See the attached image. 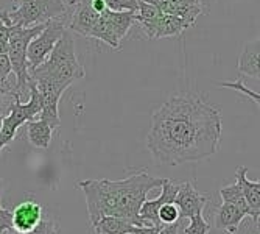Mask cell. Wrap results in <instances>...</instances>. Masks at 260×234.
I'll return each mask as SVG.
<instances>
[{"instance_id": "obj_1", "label": "cell", "mask_w": 260, "mask_h": 234, "mask_svg": "<svg viewBox=\"0 0 260 234\" xmlns=\"http://www.w3.org/2000/svg\"><path fill=\"white\" fill-rule=\"evenodd\" d=\"M221 128V114L214 105L179 92L153 114L147 147L164 166L201 161L220 150Z\"/></svg>"}, {"instance_id": "obj_2", "label": "cell", "mask_w": 260, "mask_h": 234, "mask_svg": "<svg viewBox=\"0 0 260 234\" xmlns=\"http://www.w3.org/2000/svg\"><path fill=\"white\" fill-rule=\"evenodd\" d=\"M165 178H154L144 172L133 173L123 180H84L77 187L83 191L87 203L89 222L93 225L102 217H122L136 226H148L139 217V209L150 191L162 186Z\"/></svg>"}, {"instance_id": "obj_3", "label": "cell", "mask_w": 260, "mask_h": 234, "mask_svg": "<svg viewBox=\"0 0 260 234\" xmlns=\"http://www.w3.org/2000/svg\"><path fill=\"white\" fill-rule=\"evenodd\" d=\"M84 69L75 55L74 36L66 30L47 60L30 74V80L53 83L66 91L74 81L84 78Z\"/></svg>"}, {"instance_id": "obj_4", "label": "cell", "mask_w": 260, "mask_h": 234, "mask_svg": "<svg viewBox=\"0 0 260 234\" xmlns=\"http://www.w3.org/2000/svg\"><path fill=\"white\" fill-rule=\"evenodd\" d=\"M27 87L30 91V102L22 103L20 97H14V103L10 106V114L4 117L2 128H0V155H2V150L14 139L17 130L23 124L39 119V114L42 111L41 94L30 78Z\"/></svg>"}, {"instance_id": "obj_5", "label": "cell", "mask_w": 260, "mask_h": 234, "mask_svg": "<svg viewBox=\"0 0 260 234\" xmlns=\"http://www.w3.org/2000/svg\"><path fill=\"white\" fill-rule=\"evenodd\" d=\"M47 25V22L39 23L35 27L22 28L16 27L8 39V58L11 63V70L16 74V94L20 97L22 92L25 91L30 74H28V63H27V50L28 44L33 38H36Z\"/></svg>"}, {"instance_id": "obj_6", "label": "cell", "mask_w": 260, "mask_h": 234, "mask_svg": "<svg viewBox=\"0 0 260 234\" xmlns=\"http://www.w3.org/2000/svg\"><path fill=\"white\" fill-rule=\"evenodd\" d=\"M66 10L64 0H20L13 11H7V16L13 25L28 28L56 19Z\"/></svg>"}, {"instance_id": "obj_7", "label": "cell", "mask_w": 260, "mask_h": 234, "mask_svg": "<svg viewBox=\"0 0 260 234\" xmlns=\"http://www.w3.org/2000/svg\"><path fill=\"white\" fill-rule=\"evenodd\" d=\"M66 32V25L61 20H49L47 22L45 28L31 39L28 44V50H27V63H28V74H31L33 70L41 66L47 56L50 55L53 50V47L56 42L61 39V36Z\"/></svg>"}, {"instance_id": "obj_8", "label": "cell", "mask_w": 260, "mask_h": 234, "mask_svg": "<svg viewBox=\"0 0 260 234\" xmlns=\"http://www.w3.org/2000/svg\"><path fill=\"white\" fill-rule=\"evenodd\" d=\"M44 220V208L35 200H25L11 211V229L14 234H30Z\"/></svg>"}, {"instance_id": "obj_9", "label": "cell", "mask_w": 260, "mask_h": 234, "mask_svg": "<svg viewBox=\"0 0 260 234\" xmlns=\"http://www.w3.org/2000/svg\"><path fill=\"white\" fill-rule=\"evenodd\" d=\"M160 194L154 200H145L142 203L139 209V217L144 220L148 226H162V223L157 219V211L167 203H175L178 189H179V183H175L172 180H167L162 183L160 186Z\"/></svg>"}, {"instance_id": "obj_10", "label": "cell", "mask_w": 260, "mask_h": 234, "mask_svg": "<svg viewBox=\"0 0 260 234\" xmlns=\"http://www.w3.org/2000/svg\"><path fill=\"white\" fill-rule=\"evenodd\" d=\"M207 200V195L200 194L190 181L179 184V189L175 198V204L179 209V220L192 219L198 214H203V209L206 208Z\"/></svg>"}, {"instance_id": "obj_11", "label": "cell", "mask_w": 260, "mask_h": 234, "mask_svg": "<svg viewBox=\"0 0 260 234\" xmlns=\"http://www.w3.org/2000/svg\"><path fill=\"white\" fill-rule=\"evenodd\" d=\"M136 22L140 23L142 30L145 32V35L150 39L176 36L188 28L182 19L176 16H170V14H162L157 19H151V20H136Z\"/></svg>"}, {"instance_id": "obj_12", "label": "cell", "mask_w": 260, "mask_h": 234, "mask_svg": "<svg viewBox=\"0 0 260 234\" xmlns=\"http://www.w3.org/2000/svg\"><path fill=\"white\" fill-rule=\"evenodd\" d=\"M69 4L75 5L72 22H70V30L89 38V33L97 23L100 14L92 10L90 0H69Z\"/></svg>"}, {"instance_id": "obj_13", "label": "cell", "mask_w": 260, "mask_h": 234, "mask_svg": "<svg viewBox=\"0 0 260 234\" xmlns=\"http://www.w3.org/2000/svg\"><path fill=\"white\" fill-rule=\"evenodd\" d=\"M245 217L246 214L240 208L223 201L215 213V225L218 229L224 231L226 234H235Z\"/></svg>"}, {"instance_id": "obj_14", "label": "cell", "mask_w": 260, "mask_h": 234, "mask_svg": "<svg viewBox=\"0 0 260 234\" xmlns=\"http://www.w3.org/2000/svg\"><path fill=\"white\" fill-rule=\"evenodd\" d=\"M246 172H248V169L245 166L239 167L237 172H235V177H237V183H239L240 189L243 192V197H245L248 208L252 211V214L258 220V214H260V183L258 181H249L246 177Z\"/></svg>"}, {"instance_id": "obj_15", "label": "cell", "mask_w": 260, "mask_h": 234, "mask_svg": "<svg viewBox=\"0 0 260 234\" xmlns=\"http://www.w3.org/2000/svg\"><path fill=\"white\" fill-rule=\"evenodd\" d=\"M92 228L95 231V234H129L140 226H136L129 220L122 219V217L106 216L93 223Z\"/></svg>"}, {"instance_id": "obj_16", "label": "cell", "mask_w": 260, "mask_h": 234, "mask_svg": "<svg viewBox=\"0 0 260 234\" xmlns=\"http://www.w3.org/2000/svg\"><path fill=\"white\" fill-rule=\"evenodd\" d=\"M27 136H28V142L33 147L45 150L50 145V140L53 136V128L41 119L31 121L27 124Z\"/></svg>"}, {"instance_id": "obj_17", "label": "cell", "mask_w": 260, "mask_h": 234, "mask_svg": "<svg viewBox=\"0 0 260 234\" xmlns=\"http://www.w3.org/2000/svg\"><path fill=\"white\" fill-rule=\"evenodd\" d=\"M102 16L108 20L109 27L112 28L114 35L117 36V39H119V41L126 36L131 25L136 22V19H134L136 13H133V11L115 13V11H111V10H105L102 13Z\"/></svg>"}, {"instance_id": "obj_18", "label": "cell", "mask_w": 260, "mask_h": 234, "mask_svg": "<svg viewBox=\"0 0 260 234\" xmlns=\"http://www.w3.org/2000/svg\"><path fill=\"white\" fill-rule=\"evenodd\" d=\"M239 70L243 75H248L251 78H258V72H260V69H258V42L246 45L243 49L240 60H239Z\"/></svg>"}, {"instance_id": "obj_19", "label": "cell", "mask_w": 260, "mask_h": 234, "mask_svg": "<svg viewBox=\"0 0 260 234\" xmlns=\"http://www.w3.org/2000/svg\"><path fill=\"white\" fill-rule=\"evenodd\" d=\"M220 195H221V200H223L224 203H231V204H234V206L240 208L246 216L254 217V220L257 222L255 216L252 214V211L248 208V204H246V201H245L243 192H242V189H240V186H239L237 181H235L234 184H229V186L221 187Z\"/></svg>"}, {"instance_id": "obj_20", "label": "cell", "mask_w": 260, "mask_h": 234, "mask_svg": "<svg viewBox=\"0 0 260 234\" xmlns=\"http://www.w3.org/2000/svg\"><path fill=\"white\" fill-rule=\"evenodd\" d=\"M89 38H97V39L106 42L108 45H111L112 49H119V47H120V41L117 39V36L114 35L112 28L109 27L108 20H106L102 14H100V17H99L97 23L93 25V28L90 30Z\"/></svg>"}, {"instance_id": "obj_21", "label": "cell", "mask_w": 260, "mask_h": 234, "mask_svg": "<svg viewBox=\"0 0 260 234\" xmlns=\"http://www.w3.org/2000/svg\"><path fill=\"white\" fill-rule=\"evenodd\" d=\"M157 219L162 225H170L179 220V209L175 203H167L164 204L157 211Z\"/></svg>"}, {"instance_id": "obj_22", "label": "cell", "mask_w": 260, "mask_h": 234, "mask_svg": "<svg viewBox=\"0 0 260 234\" xmlns=\"http://www.w3.org/2000/svg\"><path fill=\"white\" fill-rule=\"evenodd\" d=\"M106 10L122 13V11H133L137 13L139 10V0H103Z\"/></svg>"}, {"instance_id": "obj_23", "label": "cell", "mask_w": 260, "mask_h": 234, "mask_svg": "<svg viewBox=\"0 0 260 234\" xmlns=\"http://www.w3.org/2000/svg\"><path fill=\"white\" fill-rule=\"evenodd\" d=\"M210 229V225L206 222L203 214H198L190 219V223L184 229V234H207Z\"/></svg>"}, {"instance_id": "obj_24", "label": "cell", "mask_w": 260, "mask_h": 234, "mask_svg": "<svg viewBox=\"0 0 260 234\" xmlns=\"http://www.w3.org/2000/svg\"><path fill=\"white\" fill-rule=\"evenodd\" d=\"M220 86H223V87H231V89H235V91H239V92H243L245 96H248L251 100H254L255 103H258V92H254V91H251V89H248L245 84H243V81H242V78H239L237 81H226V83H220Z\"/></svg>"}, {"instance_id": "obj_25", "label": "cell", "mask_w": 260, "mask_h": 234, "mask_svg": "<svg viewBox=\"0 0 260 234\" xmlns=\"http://www.w3.org/2000/svg\"><path fill=\"white\" fill-rule=\"evenodd\" d=\"M11 229V211L0 206V234H5Z\"/></svg>"}, {"instance_id": "obj_26", "label": "cell", "mask_w": 260, "mask_h": 234, "mask_svg": "<svg viewBox=\"0 0 260 234\" xmlns=\"http://www.w3.org/2000/svg\"><path fill=\"white\" fill-rule=\"evenodd\" d=\"M11 72L13 70H11V63H10L8 55H0V78L8 80Z\"/></svg>"}, {"instance_id": "obj_27", "label": "cell", "mask_w": 260, "mask_h": 234, "mask_svg": "<svg viewBox=\"0 0 260 234\" xmlns=\"http://www.w3.org/2000/svg\"><path fill=\"white\" fill-rule=\"evenodd\" d=\"M0 94H4V96L19 97L17 94H16V87H14V84H11L8 80H2V78H0Z\"/></svg>"}, {"instance_id": "obj_28", "label": "cell", "mask_w": 260, "mask_h": 234, "mask_svg": "<svg viewBox=\"0 0 260 234\" xmlns=\"http://www.w3.org/2000/svg\"><path fill=\"white\" fill-rule=\"evenodd\" d=\"M179 228H181V220L170 225H162L157 234H179Z\"/></svg>"}, {"instance_id": "obj_29", "label": "cell", "mask_w": 260, "mask_h": 234, "mask_svg": "<svg viewBox=\"0 0 260 234\" xmlns=\"http://www.w3.org/2000/svg\"><path fill=\"white\" fill-rule=\"evenodd\" d=\"M159 229H160V226H142L129 234H157Z\"/></svg>"}, {"instance_id": "obj_30", "label": "cell", "mask_w": 260, "mask_h": 234, "mask_svg": "<svg viewBox=\"0 0 260 234\" xmlns=\"http://www.w3.org/2000/svg\"><path fill=\"white\" fill-rule=\"evenodd\" d=\"M187 4H190V5H193V7H200L201 8V2L203 0H185Z\"/></svg>"}, {"instance_id": "obj_31", "label": "cell", "mask_w": 260, "mask_h": 234, "mask_svg": "<svg viewBox=\"0 0 260 234\" xmlns=\"http://www.w3.org/2000/svg\"><path fill=\"white\" fill-rule=\"evenodd\" d=\"M2 189H4V180H0V195H2ZM0 206H2V200H0Z\"/></svg>"}, {"instance_id": "obj_32", "label": "cell", "mask_w": 260, "mask_h": 234, "mask_svg": "<svg viewBox=\"0 0 260 234\" xmlns=\"http://www.w3.org/2000/svg\"><path fill=\"white\" fill-rule=\"evenodd\" d=\"M2 122H4V115H0V128H2Z\"/></svg>"}, {"instance_id": "obj_33", "label": "cell", "mask_w": 260, "mask_h": 234, "mask_svg": "<svg viewBox=\"0 0 260 234\" xmlns=\"http://www.w3.org/2000/svg\"><path fill=\"white\" fill-rule=\"evenodd\" d=\"M7 234H14V232H13V229H10V231H8Z\"/></svg>"}]
</instances>
